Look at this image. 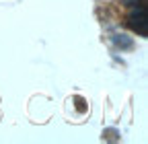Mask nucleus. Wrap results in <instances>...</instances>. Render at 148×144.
Segmentation results:
<instances>
[{"instance_id":"nucleus-1","label":"nucleus","mask_w":148,"mask_h":144,"mask_svg":"<svg viewBox=\"0 0 148 144\" xmlns=\"http://www.w3.org/2000/svg\"><path fill=\"white\" fill-rule=\"evenodd\" d=\"M127 25L132 27V31L138 33L140 37H146L148 35V14H146V4L144 2H140V6H136L130 12Z\"/></svg>"}]
</instances>
